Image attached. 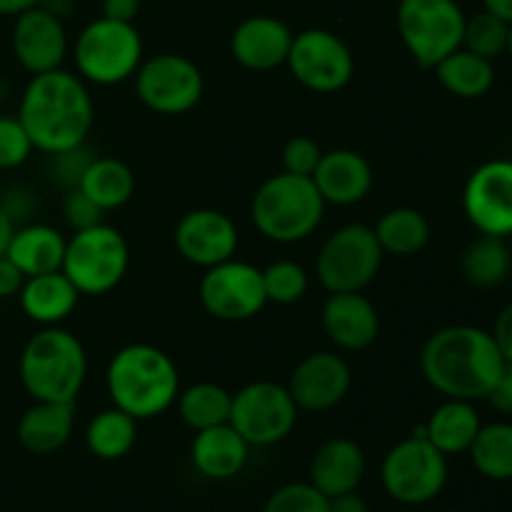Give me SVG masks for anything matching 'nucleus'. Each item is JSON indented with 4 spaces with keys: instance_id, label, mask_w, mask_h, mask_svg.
<instances>
[{
    "instance_id": "obj_1",
    "label": "nucleus",
    "mask_w": 512,
    "mask_h": 512,
    "mask_svg": "<svg viewBox=\"0 0 512 512\" xmlns=\"http://www.w3.org/2000/svg\"><path fill=\"white\" fill-rule=\"evenodd\" d=\"M505 360L493 335L475 325H448L425 340L420 370L430 388L443 398L488 400Z\"/></svg>"
},
{
    "instance_id": "obj_2",
    "label": "nucleus",
    "mask_w": 512,
    "mask_h": 512,
    "mask_svg": "<svg viewBox=\"0 0 512 512\" xmlns=\"http://www.w3.org/2000/svg\"><path fill=\"white\" fill-rule=\"evenodd\" d=\"M93 113L85 80L63 68L33 75L18 105V120L30 143L48 155L83 145L93 128Z\"/></svg>"
},
{
    "instance_id": "obj_3",
    "label": "nucleus",
    "mask_w": 512,
    "mask_h": 512,
    "mask_svg": "<svg viewBox=\"0 0 512 512\" xmlns=\"http://www.w3.org/2000/svg\"><path fill=\"white\" fill-rule=\"evenodd\" d=\"M105 385L115 408L135 420H150L173 408L180 393V375L165 350L133 343L110 358Z\"/></svg>"
},
{
    "instance_id": "obj_4",
    "label": "nucleus",
    "mask_w": 512,
    "mask_h": 512,
    "mask_svg": "<svg viewBox=\"0 0 512 512\" xmlns=\"http://www.w3.org/2000/svg\"><path fill=\"white\" fill-rule=\"evenodd\" d=\"M18 373L33 400L75 403L88 375V355L70 330L50 325L25 343Z\"/></svg>"
},
{
    "instance_id": "obj_5",
    "label": "nucleus",
    "mask_w": 512,
    "mask_h": 512,
    "mask_svg": "<svg viewBox=\"0 0 512 512\" xmlns=\"http://www.w3.org/2000/svg\"><path fill=\"white\" fill-rule=\"evenodd\" d=\"M325 200L313 178L293 173L270 175L253 195L250 218L270 243H300L320 228Z\"/></svg>"
},
{
    "instance_id": "obj_6",
    "label": "nucleus",
    "mask_w": 512,
    "mask_h": 512,
    "mask_svg": "<svg viewBox=\"0 0 512 512\" xmlns=\"http://www.w3.org/2000/svg\"><path fill=\"white\" fill-rule=\"evenodd\" d=\"M75 70L85 83L118 85L135 75L143 63V38L135 23L100 15L75 38Z\"/></svg>"
},
{
    "instance_id": "obj_7",
    "label": "nucleus",
    "mask_w": 512,
    "mask_h": 512,
    "mask_svg": "<svg viewBox=\"0 0 512 512\" xmlns=\"http://www.w3.org/2000/svg\"><path fill=\"white\" fill-rule=\"evenodd\" d=\"M395 25L410 58L425 70L463 48L465 13L455 0H400Z\"/></svg>"
},
{
    "instance_id": "obj_8",
    "label": "nucleus",
    "mask_w": 512,
    "mask_h": 512,
    "mask_svg": "<svg viewBox=\"0 0 512 512\" xmlns=\"http://www.w3.org/2000/svg\"><path fill=\"white\" fill-rule=\"evenodd\" d=\"M130 265V248L123 233L100 223L73 233L65 243L63 273L80 295H105L123 283Z\"/></svg>"
},
{
    "instance_id": "obj_9",
    "label": "nucleus",
    "mask_w": 512,
    "mask_h": 512,
    "mask_svg": "<svg viewBox=\"0 0 512 512\" xmlns=\"http://www.w3.org/2000/svg\"><path fill=\"white\" fill-rule=\"evenodd\" d=\"M383 258L375 230L363 223H348L320 245L315 275L328 293H363L378 278Z\"/></svg>"
},
{
    "instance_id": "obj_10",
    "label": "nucleus",
    "mask_w": 512,
    "mask_h": 512,
    "mask_svg": "<svg viewBox=\"0 0 512 512\" xmlns=\"http://www.w3.org/2000/svg\"><path fill=\"white\" fill-rule=\"evenodd\" d=\"M380 483L395 503H430L448 485V455L413 433L388 450L380 465Z\"/></svg>"
},
{
    "instance_id": "obj_11",
    "label": "nucleus",
    "mask_w": 512,
    "mask_h": 512,
    "mask_svg": "<svg viewBox=\"0 0 512 512\" xmlns=\"http://www.w3.org/2000/svg\"><path fill=\"white\" fill-rule=\"evenodd\" d=\"M230 425L250 448H268L293 433L298 423V405L285 385L255 380L233 393Z\"/></svg>"
},
{
    "instance_id": "obj_12",
    "label": "nucleus",
    "mask_w": 512,
    "mask_h": 512,
    "mask_svg": "<svg viewBox=\"0 0 512 512\" xmlns=\"http://www.w3.org/2000/svg\"><path fill=\"white\" fill-rule=\"evenodd\" d=\"M135 95L158 115H183L200 103L205 90L198 65L180 53H158L135 70Z\"/></svg>"
},
{
    "instance_id": "obj_13",
    "label": "nucleus",
    "mask_w": 512,
    "mask_h": 512,
    "mask_svg": "<svg viewBox=\"0 0 512 512\" xmlns=\"http://www.w3.org/2000/svg\"><path fill=\"white\" fill-rule=\"evenodd\" d=\"M285 65L293 78L313 93H338L355 75L353 50L340 35L325 28L295 33Z\"/></svg>"
},
{
    "instance_id": "obj_14",
    "label": "nucleus",
    "mask_w": 512,
    "mask_h": 512,
    "mask_svg": "<svg viewBox=\"0 0 512 512\" xmlns=\"http://www.w3.org/2000/svg\"><path fill=\"white\" fill-rule=\"evenodd\" d=\"M198 295L205 313L223 323H243L268 305L263 270L235 258L205 268Z\"/></svg>"
},
{
    "instance_id": "obj_15",
    "label": "nucleus",
    "mask_w": 512,
    "mask_h": 512,
    "mask_svg": "<svg viewBox=\"0 0 512 512\" xmlns=\"http://www.w3.org/2000/svg\"><path fill=\"white\" fill-rule=\"evenodd\" d=\"M463 210L480 235H512V160H488L470 173Z\"/></svg>"
},
{
    "instance_id": "obj_16",
    "label": "nucleus",
    "mask_w": 512,
    "mask_h": 512,
    "mask_svg": "<svg viewBox=\"0 0 512 512\" xmlns=\"http://www.w3.org/2000/svg\"><path fill=\"white\" fill-rule=\"evenodd\" d=\"M353 385V373L343 355L320 350L310 353L295 365L288 380V393L293 395L298 410L308 413H328L338 408L350 393Z\"/></svg>"
},
{
    "instance_id": "obj_17",
    "label": "nucleus",
    "mask_w": 512,
    "mask_h": 512,
    "mask_svg": "<svg viewBox=\"0 0 512 512\" xmlns=\"http://www.w3.org/2000/svg\"><path fill=\"white\" fill-rule=\"evenodd\" d=\"M175 248L188 263L213 268L235 255L240 243L238 228L225 213L215 208H195L175 225Z\"/></svg>"
},
{
    "instance_id": "obj_18",
    "label": "nucleus",
    "mask_w": 512,
    "mask_h": 512,
    "mask_svg": "<svg viewBox=\"0 0 512 512\" xmlns=\"http://www.w3.org/2000/svg\"><path fill=\"white\" fill-rule=\"evenodd\" d=\"M13 53L20 68L28 70L30 75L63 68L68 55V33L63 20L38 5L15 15Z\"/></svg>"
},
{
    "instance_id": "obj_19",
    "label": "nucleus",
    "mask_w": 512,
    "mask_h": 512,
    "mask_svg": "<svg viewBox=\"0 0 512 512\" xmlns=\"http://www.w3.org/2000/svg\"><path fill=\"white\" fill-rule=\"evenodd\" d=\"M293 35V30L275 15H250L235 25L230 53L243 68L265 73L285 65Z\"/></svg>"
},
{
    "instance_id": "obj_20",
    "label": "nucleus",
    "mask_w": 512,
    "mask_h": 512,
    "mask_svg": "<svg viewBox=\"0 0 512 512\" xmlns=\"http://www.w3.org/2000/svg\"><path fill=\"white\" fill-rule=\"evenodd\" d=\"M320 323L330 343L348 353L368 350L380 335L378 308L363 293H330Z\"/></svg>"
},
{
    "instance_id": "obj_21",
    "label": "nucleus",
    "mask_w": 512,
    "mask_h": 512,
    "mask_svg": "<svg viewBox=\"0 0 512 512\" xmlns=\"http://www.w3.org/2000/svg\"><path fill=\"white\" fill-rule=\"evenodd\" d=\"M315 188L323 195L325 205H355L365 200L373 188V165L355 150H328L320 158L313 173Z\"/></svg>"
},
{
    "instance_id": "obj_22",
    "label": "nucleus",
    "mask_w": 512,
    "mask_h": 512,
    "mask_svg": "<svg viewBox=\"0 0 512 512\" xmlns=\"http://www.w3.org/2000/svg\"><path fill=\"white\" fill-rule=\"evenodd\" d=\"M365 478V453L355 440L330 438L315 450L310 480L325 498L358 490Z\"/></svg>"
},
{
    "instance_id": "obj_23",
    "label": "nucleus",
    "mask_w": 512,
    "mask_h": 512,
    "mask_svg": "<svg viewBox=\"0 0 512 512\" xmlns=\"http://www.w3.org/2000/svg\"><path fill=\"white\" fill-rule=\"evenodd\" d=\"M250 445L230 423L198 430L190 445L195 470L208 480H230L243 473Z\"/></svg>"
},
{
    "instance_id": "obj_24",
    "label": "nucleus",
    "mask_w": 512,
    "mask_h": 512,
    "mask_svg": "<svg viewBox=\"0 0 512 512\" xmlns=\"http://www.w3.org/2000/svg\"><path fill=\"white\" fill-rule=\"evenodd\" d=\"M75 403L35 400L18 420V443L33 455L58 453L73 435Z\"/></svg>"
},
{
    "instance_id": "obj_25",
    "label": "nucleus",
    "mask_w": 512,
    "mask_h": 512,
    "mask_svg": "<svg viewBox=\"0 0 512 512\" xmlns=\"http://www.w3.org/2000/svg\"><path fill=\"white\" fill-rule=\"evenodd\" d=\"M18 298L28 320L50 328V325H60L73 315V310L78 308L80 293L63 270H55V273L25 278Z\"/></svg>"
},
{
    "instance_id": "obj_26",
    "label": "nucleus",
    "mask_w": 512,
    "mask_h": 512,
    "mask_svg": "<svg viewBox=\"0 0 512 512\" xmlns=\"http://www.w3.org/2000/svg\"><path fill=\"white\" fill-rule=\"evenodd\" d=\"M480 428H483V420L470 400L445 398V403H440L413 433L423 435L440 453L450 458V455L468 453Z\"/></svg>"
},
{
    "instance_id": "obj_27",
    "label": "nucleus",
    "mask_w": 512,
    "mask_h": 512,
    "mask_svg": "<svg viewBox=\"0 0 512 512\" xmlns=\"http://www.w3.org/2000/svg\"><path fill=\"white\" fill-rule=\"evenodd\" d=\"M65 243L68 240L53 225L33 223L15 228L5 255L18 265L25 278H33V275L55 273L63 268Z\"/></svg>"
},
{
    "instance_id": "obj_28",
    "label": "nucleus",
    "mask_w": 512,
    "mask_h": 512,
    "mask_svg": "<svg viewBox=\"0 0 512 512\" xmlns=\"http://www.w3.org/2000/svg\"><path fill=\"white\" fill-rule=\"evenodd\" d=\"M78 188L98 205L100 210H118L133 198L135 193V175L128 163L110 155H95L85 168Z\"/></svg>"
},
{
    "instance_id": "obj_29",
    "label": "nucleus",
    "mask_w": 512,
    "mask_h": 512,
    "mask_svg": "<svg viewBox=\"0 0 512 512\" xmlns=\"http://www.w3.org/2000/svg\"><path fill=\"white\" fill-rule=\"evenodd\" d=\"M435 75H438L440 85L448 90L450 95L463 100L483 98L490 93L495 83V68L493 60H485L480 55L470 53V50L458 48L440 60L435 65Z\"/></svg>"
},
{
    "instance_id": "obj_30",
    "label": "nucleus",
    "mask_w": 512,
    "mask_h": 512,
    "mask_svg": "<svg viewBox=\"0 0 512 512\" xmlns=\"http://www.w3.org/2000/svg\"><path fill=\"white\" fill-rule=\"evenodd\" d=\"M138 420L120 408L100 410L85 428V448L98 460H120L135 448Z\"/></svg>"
},
{
    "instance_id": "obj_31",
    "label": "nucleus",
    "mask_w": 512,
    "mask_h": 512,
    "mask_svg": "<svg viewBox=\"0 0 512 512\" xmlns=\"http://www.w3.org/2000/svg\"><path fill=\"white\" fill-rule=\"evenodd\" d=\"M375 238L385 255H408L420 253L430 243V223L420 210L415 208H393L380 215L375 225Z\"/></svg>"
},
{
    "instance_id": "obj_32",
    "label": "nucleus",
    "mask_w": 512,
    "mask_h": 512,
    "mask_svg": "<svg viewBox=\"0 0 512 512\" xmlns=\"http://www.w3.org/2000/svg\"><path fill=\"white\" fill-rule=\"evenodd\" d=\"M178 415L193 433L205 428H215L230 420V405H233V393L215 383H195L190 388L180 390Z\"/></svg>"
},
{
    "instance_id": "obj_33",
    "label": "nucleus",
    "mask_w": 512,
    "mask_h": 512,
    "mask_svg": "<svg viewBox=\"0 0 512 512\" xmlns=\"http://www.w3.org/2000/svg\"><path fill=\"white\" fill-rule=\"evenodd\" d=\"M475 470L495 483L512 480V423L498 420L478 430L468 450Z\"/></svg>"
},
{
    "instance_id": "obj_34",
    "label": "nucleus",
    "mask_w": 512,
    "mask_h": 512,
    "mask_svg": "<svg viewBox=\"0 0 512 512\" xmlns=\"http://www.w3.org/2000/svg\"><path fill=\"white\" fill-rule=\"evenodd\" d=\"M465 280L475 288H498L505 283L512 270V253L505 238L480 235L473 245L463 253Z\"/></svg>"
},
{
    "instance_id": "obj_35",
    "label": "nucleus",
    "mask_w": 512,
    "mask_h": 512,
    "mask_svg": "<svg viewBox=\"0 0 512 512\" xmlns=\"http://www.w3.org/2000/svg\"><path fill=\"white\" fill-rule=\"evenodd\" d=\"M508 33V20L483 8L473 18H465L463 48L485 60H495L508 53Z\"/></svg>"
},
{
    "instance_id": "obj_36",
    "label": "nucleus",
    "mask_w": 512,
    "mask_h": 512,
    "mask_svg": "<svg viewBox=\"0 0 512 512\" xmlns=\"http://www.w3.org/2000/svg\"><path fill=\"white\" fill-rule=\"evenodd\" d=\"M263 285L268 303L295 305L308 293L310 278L303 265L295 260H275L263 270Z\"/></svg>"
},
{
    "instance_id": "obj_37",
    "label": "nucleus",
    "mask_w": 512,
    "mask_h": 512,
    "mask_svg": "<svg viewBox=\"0 0 512 512\" xmlns=\"http://www.w3.org/2000/svg\"><path fill=\"white\" fill-rule=\"evenodd\" d=\"M263 512H330V498L313 483H288L270 495Z\"/></svg>"
},
{
    "instance_id": "obj_38",
    "label": "nucleus",
    "mask_w": 512,
    "mask_h": 512,
    "mask_svg": "<svg viewBox=\"0 0 512 512\" xmlns=\"http://www.w3.org/2000/svg\"><path fill=\"white\" fill-rule=\"evenodd\" d=\"M33 150L18 115H0V170L20 168Z\"/></svg>"
},
{
    "instance_id": "obj_39",
    "label": "nucleus",
    "mask_w": 512,
    "mask_h": 512,
    "mask_svg": "<svg viewBox=\"0 0 512 512\" xmlns=\"http://www.w3.org/2000/svg\"><path fill=\"white\" fill-rule=\"evenodd\" d=\"M93 158V150L85 143L78 145V148L63 150V153H53L50 155V173L65 190H73L78 188L80 178H83L85 168H88Z\"/></svg>"
},
{
    "instance_id": "obj_40",
    "label": "nucleus",
    "mask_w": 512,
    "mask_h": 512,
    "mask_svg": "<svg viewBox=\"0 0 512 512\" xmlns=\"http://www.w3.org/2000/svg\"><path fill=\"white\" fill-rule=\"evenodd\" d=\"M320 158H323V150H320V145L313 138H308V135H295L283 148V170L285 173L313 178Z\"/></svg>"
},
{
    "instance_id": "obj_41",
    "label": "nucleus",
    "mask_w": 512,
    "mask_h": 512,
    "mask_svg": "<svg viewBox=\"0 0 512 512\" xmlns=\"http://www.w3.org/2000/svg\"><path fill=\"white\" fill-rule=\"evenodd\" d=\"M103 215L105 210H100L98 205H95L80 188H73L65 193L63 218L65 223L70 225L73 233H78V230H85V228H93V225H100L103 223Z\"/></svg>"
},
{
    "instance_id": "obj_42",
    "label": "nucleus",
    "mask_w": 512,
    "mask_h": 512,
    "mask_svg": "<svg viewBox=\"0 0 512 512\" xmlns=\"http://www.w3.org/2000/svg\"><path fill=\"white\" fill-rule=\"evenodd\" d=\"M33 208H35L33 193L20 188V185H13V188L5 193V200H0V210H3L13 223H20V220L28 218V215L33 213Z\"/></svg>"
},
{
    "instance_id": "obj_43",
    "label": "nucleus",
    "mask_w": 512,
    "mask_h": 512,
    "mask_svg": "<svg viewBox=\"0 0 512 512\" xmlns=\"http://www.w3.org/2000/svg\"><path fill=\"white\" fill-rule=\"evenodd\" d=\"M490 335H493L495 345H498L505 363H512V303H508L503 310H500Z\"/></svg>"
},
{
    "instance_id": "obj_44",
    "label": "nucleus",
    "mask_w": 512,
    "mask_h": 512,
    "mask_svg": "<svg viewBox=\"0 0 512 512\" xmlns=\"http://www.w3.org/2000/svg\"><path fill=\"white\" fill-rule=\"evenodd\" d=\"M23 283L25 275L20 273L18 265L8 255H0V298H13V295H18Z\"/></svg>"
},
{
    "instance_id": "obj_45",
    "label": "nucleus",
    "mask_w": 512,
    "mask_h": 512,
    "mask_svg": "<svg viewBox=\"0 0 512 512\" xmlns=\"http://www.w3.org/2000/svg\"><path fill=\"white\" fill-rule=\"evenodd\" d=\"M488 400L493 403L495 410H500V413H512V363H505L503 373H500L498 383H495Z\"/></svg>"
},
{
    "instance_id": "obj_46",
    "label": "nucleus",
    "mask_w": 512,
    "mask_h": 512,
    "mask_svg": "<svg viewBox=\"0 0 512 512\" xmlns=\"http://www.w3.org/2000/svg\"><path fill=\"white\" fill-rule=\"evenodd\" d=\"M140 13V0H103V18L135 23Z\"/></svg>"
},
{
    "instance_id": "obj_47",
    "label": "nucleus",
    "mask_w": 512,
    "mask_h": 512,
    "mask_svg": "<svg viewBox=\"0 0 512 512\" xmlns=\"http://www.w3.org/2000/svg\"><path fill=\"white\" fill-rule=\"evenodd\" d=\"M330 512H370L368 503L358 495V490L330 498Z\"/></svg>"
},
{
    "instance_id": "obj_48",
    "label": "nucleus",
    "mask_w": 512,
    "mask_h": 512,
    "mask_svg": "<svg viewBox=\"0 0 512 512\" xmlns=\"http://www.w3.org/2000/svg\"><path fill=\"white\" fill-rule=\"evenodd\" d=\"M38 8L48 10V13L55 15V18L65 20L75 10V0H40Z\"/></svg>"
},
{
    "instance_id": "obj_49",
    "label": "nucleus",
    "mask_w": 512,
    "mask_h": 512,
    "mask_svg": "<svg viewBox=\"0 0 512 512\" xmlns=\"http://www.w3.org/2000/svg\"><path fill=\"white\" fill-rule=\"evenodd\" d=\"M40 0H0V15H20L25 13V10L35 8Z\"/></svg>"
},
{
    "instance_id": "obj_50",
    "label": "nucleus",
    "mask_w": 512,
    "mask_h": 512,
    "mask_svg": "<svg viewBox=\"0 0 512 512\" xmlns=\"http://www.w3.org/2000/svg\"><path fill=\"white\" fill-rule=\"evenodd\" d=\"M13 233H15V223L3 213V210H0V255H5V250H8Z\"/></svg>"
},
{
    "instance_id": "obj_51",
    "label": "nucleus",
    "mask_w": 512,
    "mask_h": 512,
    "mask_svg": "<svg viewBox=\"0 0 512 512\" xmlns=\"http://www.w3.org/2000/svg\"><path fill=\"white\" fill-rule=\"evenodd\" d=\"M483 8L512 23V0H483Z\"/></svg>"
},
{
    "instance_id": "obj_52",
    "label": "nucleus",
    "mask_w": 512,
    "mask_h": 512,
    "mask_svg": "<svg viewBox=\"0 0 512 512\" xmlns=\"http://www.w3.org/2000/svg\"><path fill=\"white\" fill-rule=\"evenodd\" d=\"M508 55L512 58V23H510V33H508Z\"/></svg>"
}]
</instances>
